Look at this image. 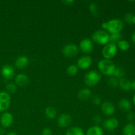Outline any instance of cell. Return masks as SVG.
Segmentation results:
<instances>
[{"label": "cell", "mask_w": 135, "mask_h": 135, "mask_svg": "<svg viewBox=\"0 0 135 135\" xmlns=\"http://www.w3.org/2000/svg\"><path fill=\"white\" fill-rule=\"evenodd\" d=\"M124 23L123 21L119 18H113L108 22H103L102 24V30L108 32L109 34H118L123 29Z\"/></svg>", "instance_id": "cell-1"}, {"label": "cell", "mask_w": 135, "mask_h": 135, "mask_svg": "<svg viewBox=\"0 0 135 135\" xmlns=\"http://www.w3.org/2000/svg\"><path fill=\"white\" fill-rule=\"evenodd\" d=\"M98 68L100 73L106 76H113L116 66L112 60L102 59L98 63Z\"/></svg>", "instance_id": "cell-2"}, {"label": "cell", "mask_w": 135, "mask_h": 135, "mask_svg": "<svg viewBox=\"0 0 135 135\" xmlns=\"http://www.w3.org/2000/svg\"><path fill=\"white\" fill-rule=\"evenodd\" d=\"M92 40L99 45L105 46L109 42V34L102 29L98 30L92 34Z\"/></svg>", "instance_id": "cell-3"}, {"label": "cell", "mask_w": 135, "mask_h": 135, "mask_svg": "<svg viewBox=\"0 0 135 135\" xmlns=\"http://www.w3.org/2000/svg\"><path fill=\"white\" fill-rule=\"evenodd\" d=\"M101 74L97 71L92 70L88 71L84 76V81L86 85L92 87L96 86L101 80Z\"/></svg>", "instance_id": "cell-4"}, {"label": "cell", "mask_w": 135, "mask_h": 135, "mask_svg": "<svg viewBox=\"0 0 135 135\" xmlns=\"http://www.w3.org/2000/svg\"><path fill=\"white\" fill-rule=\"evenodd\" d=\"M117 50H118V47H117L116 44L111 43V42L107 44L106 45L104 46L102 51V56L104 57V59L111 60L112 58H113L116 55Z\"/></svg>", "instance_id": "cell-5"}, {"label": "cell", "mask_w": 135, "mask_h": 135, "mask_svg": "<svg viewBox=\"0 0 135 135\" xmlns=\"http://www.w3.org/2000/svg\"><path fill=\"white\" fill-rule=\"evenodd\" d=\"M11 103V97L5 91L0 92V112H4L9 108Z\"/></svg>", "instance_id": "cell-6"}, {"label": "cell", "mask_w": 135, "mask_h": 135, "mask_svg": "<svg viewBox=\"0 0 135 135\" xmlns=\"http://www.w3.org/2000/svg\"><path fill=\"white\" fill-rule=\"evenodd\" d=\"M79 53V47L74 44H68L63 48V54L66 57L71 58L76 56Z\"/></svg>", "instance_id": "cell-7"}, {"label": "cell", "mask_w": 135, "mask_h": 135, "mask_svg": "<svg viewBox=\"0 0 135 135\" xmlns=\"http://www.w3.org/2000/svg\"><path fill=\"white\" fill-rule=\"evenodd\" d=\"M79 48L82 52L84 54H90L94 50L93 42L89 38H84L80 42Z\"/></svg>", "instance_id": "cell-8"}, {"label": "cell", "mask_w": 135, "mask_h": 135, "mask_svg": "<svg viewBox=\"0 0 135 135\" xmlns=\"http://www.w3.org/2000/svg\"><path fill=\"white\" fill-rule=\"evenodd\" d=\"M92 57L89 55H84L79 58L76 61V66L78 68L82 70H86L89 68L92 64Z\"/></svg>", "instance_id": "cell-9"}, {"label": "cell", "mask_w": 135, "mask_h": 135, "mask_svg": "<svg viewBox=\"0 0 135 135\" xmlns=\"http://www.w3.org/2000/svg\"><path fill=\"white\" fill-rule=\"evenodd\" d=\"M14 117L10 112H5L1 114L0 117V123L4 128L10 127L13 123Z\"/></svg>", "instance_id": "cell-10"}, {"label": "cell", "mask_w": 135, "mask_h": 135, "mask_svg": "<svg viewBox=\"0 0 135 135\" xmlns=\"http://www.w3.org/2000/svg\"><path fill=\"white\" fill-rule=\"evenodd\" d=\"M1 73L3 77L6 80H11L15 76V70L10 65H5L1 67Z\"/></svg>", "instance_id": "cell-11"}, {"label": "cell", "mask_w": 135, "mask_h": 135, "mask_svg": "<svg viewBox=\"0 0 135 135\" xmlns=\"http://www.w3.org/2000/svg\"><path fill=\"white\" fill-rule=\"evenodd\" d=\"M101 110L104 115L110 116L115 113V108L113 103L109 101H105L101 104Z\"/></svg>", "instance_id": "cell-12"}, {"label": "cell", "mask_w": 135, "mask_h": 135, "mask_svg": "<svg viewBox=\"0 0 135 135\" xmlns=\"http://www.w3.org/2000/svg\"><path fill=\"white\" fill-rule=\"evenodd\" d=\"M119 126L118 120L114 117L107 119L103 123V127L104 129L108 131H112L117 129Z\"/></svg>", "instance_id": "cell-13"}, {"label": "cell", "mask_w": 135, "mask_h": 135, "mask_svg": "<svg viewBox=\"0 0 135 135\" xmlns=\"http://www.w3.org/2000/svg\"><path fill=\"white\" fill-rule=\"evenodd\" d=\"M72 123V117L67 113L61 114L57 119V125L60 127L65 128L69 127Z\"/></svg>", "instance_id": "cell-14"}, {"label": "cell", "mask_w": 135, "mask_h": 135, "mask_svg": "<svg viewBox=\"0 0 135 135\" xmlns=\"http://www.w3.org/2000/svg\"><path fill=\"white\" fill-rule=\"evenodd\" d=\"M29 83V78L26 75L20 73L16 75L15 78V84L20 87H23L27 85Z\"/></svg>", "instance_id": "cell-15"}, {"label": "cell", "mask_w": 135, "mask_h": 135, "mask_svg": "<svg viewBox=\"0 0 135 135\" xmlns=\"http://www.w3.org/2000/svg\"><path fill=\"white\" fill-rule=\"evenodd\" d=\"M28 57L27 56H25V55H21V56L18 57L16 59L15 62V67L19 69H23L28 65Z\"/></svg>", "instance_id": "cell-16"}, {"label": "cell", "mask_w": 135, "mask_h": 135, "mask_svg": "<svg viewBox=\"0 0 135 135\" xmlns=\"http://www.w3.org/2000/svg\"><path fill=\"white\" fill-rule=\"evenodd\" d=\"M92 92L88 88H84L80 90L78 93V98L81 101H86L90 98Z\"/></svg>", "instance_id": "cell-17"}, {"label": "cell", "mask_w": 135, "mask_h": 135, "mask_svg": "<svg viewBox=\"0 0 135 135\" xmlns=\"http://www.w3.org/2000/svg\"><path fill=\"white\" fill-rule=\"evenodd\" d=\"M104 131L98 125L92 126L87 130L86 135H104Z\"/></svg>", "instance_id": "cell-18"}, {"label": "cell", "mask_w": 135, "mask_h": 135, "mask_svg": "<svg viewBox=\"0 0 135 135\" xmlns=\"http://www.w3.org/2000/svg\"><path fill=\"white\" fill-rule=\"evenodd\" d=\"M123 135H135V123H129L123 129Z\"/></svg>", "instance_id": "cell-19"}, {"label": "cell", "mask_w": 135, "mask_h": 135, "mask_svg": "<svg viewBox=\"0 0 135 135\" xmlns=\"http://www.w3.org/2000/svg\"><path fill=\"white\" fill-rule=\"evenodd\" d=\"M119 107L124 112H129L132 108L131 102L127 99H121L119 102Z\"/></svg>", "instance_id": "cell-20"}, {"label": "cell", "mask_w": 135, "mask_h": 135, "mask_svg": "<svg viewBox=\"0 0 135 135\" xmlns=\"http://www.w3.org/2000/svg\"><path fill=\"white\" fill-rule=\"evenodd\" d=\"M66 135H85L83 129L79 127H70L66 132Z\"/></svg>", "instance_id": "cell-21"}, {"label": "cell", "mask_w": 135, "mask_h": 135, "mask_svg": "<svg viewBox=\"0 0 135 135\" xmlns=\"http://www.w3.org/2000/svg\"><path fill=\"white\" fill-rule=\"evenodd\" d=\"M119 86L123 90L129 91L131 90V81L125 78H123L119 80Z\"/></svg>", "instance_id": "cell-22"}, {"label": "cell", "mask_w": 135, "mask_h": 135, "mask_svg": "<svg viewBox=\"0 0 135 135\" xmlns=\"http://www.w3.org/2000/svg\"><path fill=\"white\" fill-rule=\"evenodd\" d=\"M57 110L54 108V107L49 106L45 110V115H46V117L50 119H53L55 118L57 116Z\"/></svg>", "instance_id": "cell-23"}, {"label": "cell", "mask_w": 135, "mask_h": 135, "mask_svg": "<svg viewBox=\"0 0 135 135\" xmlns=\"http://www.w3.org/2000/svg\"><path fill=\"white\" fill-rule=\"evenodd\" d=\"M125 75V72L123 68L121 67H116L114 73L113 74V76H114L115 78L117 79L118 80H120V79L124 78Z\"/></svg>", "instance_id": "cell-24"}, {"label": "cell", "mask_w": 135, "mask_h": 135, "mask_svg": "<svg viewBox=\"0 0 135 135\" xmlns=\"http://www.w3.org/2000/svg\"><path fill=\"white\" fill-rule=\"evenodd\" d=\"M116 44H117V47L122 51H127L130 48V44L127 40H121Z\"/></svg>", "instance_id": "cell-25"}, {"label": "cell", "mask_w": 135, "mask_h": 135, "mask_svg": "<svg viewBox=\"0 0 135 135\" xmlns=\"http://www.w3.org/2000/svg\"><path fill=\"white\" fill-rule=\"evenodd\" d=\"M79 72V68L76 65H71L67 68V73L69 76H75Z\"/></svg>", "instance_id": "cell-26"}, {"label": "cell", "mask_w": 135, "mask_h": 135, "mask_svg": "<svg viewBox=\"0 0 135 135\" xmlns=\"http://www.w3.org/2000/svg\"><path fill=\"white\" fill-rule=\"evenodd\" d=\"M124 20L125 22L130 25L135 24V15L132 13H127L125 15Z\"/></svg>", "instance_id": "cell-27"}, {"label": "cell", "mask_w": 135, "mask_h": 135, "mask_svg": "<svg viewBox=\"0 0 135 135\" xmlns=\"http://www.w3.org/2000/svg\"><path fill=\"white\" fill-rule=\"evenodd\" d=\"M121 38H122V34L121 33L109 34V42L111 43H117L120 40H121Z\"/></svg>", "instance_id": "cell-28"}, {"label": "cell", "mask_w": 135, "mask_h": 135, "mask_svg": "<svg viewBox=\"0 0 135 135\" xmlns=\"http://www.w3.org/2000/svg\"><path fill=\"white\" fill-rule=\"evenodd\" d=\"M6 92L9 94L15 93L17 91V85L13 83H9L6 85Z\"/></svg>", "instance_id": "cell-29"}, {"label": "cell", "mask_w": 135, "mask_h": 135, "mask_svg": "<svg viewBox=\"0 0 135 135\" xmlns=\"http://www.w3.org/2000/svg\"><path fill=\"white\" fill-rule=\"evenodd\" d=\"M89 9L94 16H97L99 14V8L96 3H91L89 5Z\"/></svg>", "instance_id": "cell-30"}, {"label": "cell", "mask_w": 135, "mask_h": 135, "mask_svg": "<svg viewBox=\"0 0 135 135\" xmlns=\"http://www.w3.org/2000/svg\"><path fill=\"white\" fill-rule=\"evenodd\" d=\"M108 83L111 87L112 88H116L119 86V80L114 76H112V77L109 78L108 80Z\"/></svg>", "instance_id": "cell-31"}, {"label": "cell", "mask_w": 135, "mask_h": 135, "mask_svg": "<svg viewBox=\"0 0 135 135\" xmlns=\"http://www.w3.org/2000/svg\"><path fill=\"white\" fill-rule=\"evenodd\" d=\"M92 102L94 105H99L100 104H102V100L99 96H94L92 99Z\"/></svg>", "instance_id": "cell-32"}, {"label": "cell", "mask_w": 135, "mask_h": 135, "mask_svg": "<svg viewBox=\"0 0 135 135\" xmlns=\"http://www.w3.org/2000/svg\"><path fill=\"white\" fill-rule=\"evenodd\" d=\"M127 119L128 121H130V123H133L135 120V113L134 112H129L127 115Z\"/></svg>", "instance_id": "cell-33"}, {"label": "cell", "mask_w": 135, "mask_h": 135, "mask_svg": "<svg viewBox=\"0 0 135 135\" xmlns=\"http://www.w3.org/2000/svg\"><path fill=\"white\" fill-rule=\"evenodd\" d=\"M42 135H53V132L49 128H45L42 130V133H41Z\"/></svg>", "instance_id": "cell-34"}, {"label": "cell", "mask_w": 135, "mask_h": 135, "mask_svg": "<svg viewBox=\"0 0 135 135\" xmlns=\"http://www.w3.org/2000/svg\"><path fill=\"white\" fill-rule=\"evenodd\" d=\"M102 121V117L100 115H96L94 117H93V122H94L96 124V125L100 123Z\"/></svg>", "instance_id": "cell-35"}, {"label": "cell", "mask_w": 135, "mask_h": 135, "mask_svg": "<svg viewBox=\"0 0 135 135\" xmlns=\"http://www.w3.org/2000/svg\"><path fill=\"white\" fill-rule=\"evenodd\" d=\"M63 3H65V5H71V4L73 3L74 1H73V0H65V1H63Z\"/></svg>", "instance_id": "cell-36"}, {"label": "cell", "mask_w": 135, "mask_h": 135, "mask_svg": "<svg viewBox=\"0 0 135 135\" xmlns=\"http://www.w3.org/2000/svg\"><path fill=\"white\" fill-rule=\"evenodd\" d=\"M131 90H135V80L131 81Z\"/></svg>", "instance_id": "cell-37"}, {"label": "cell", "mask_w": 135, "mask_h": 135, "mask_svg": "<svg viewBox=\"0 0 135 135\" xmlns=\"http://www.w3.org/2000/svg\"><path fill=\"white\" fill-rule=\"evenodd\" d=\"M131 40L133 43L135 44V31L133 32V34H131Z\"/></svg>", "instance_id": "cell-38"}, {"label": "cell", "mask_w": 135, "mask_h": 135, "mask_svg": "<svg viewBox=\"0 0 135 135\" xmlns=\"http://www.w3.org/2000/svg\"><path fill=\"white\" fill-rule=\"evenodd\" d=\"M6 135H18V134H17V133H16V132L11 131V132H9V133H8Z\"/></svg>", "instance_id": "cell-39"}, {"label": "cell", "mask_w": 135, "mask_h": 135, "mask_svg": "<svg viewBox=\"0 0 135 135\" xmlns=\"http://www.w3.org/2000/svg\"><path fill=\"white\" fill-rule=\"evenodd\" d=\"M4 133H5V131L3 129H0V135H3Z\"/></svg>", "instance_id": "cell-40"}, {"label": "cell", "mask_w": 135, "mask_h": 135, "mask_svg": "<svg viewBox=\"0 0 135 135\" xmlns=\"http://www.w3.org/2000/svg\"><path fill=\"white\" fill-rule=\"evenodd\" d=\"M133 104L135 105V94L134 95V96H133Z\"/></svg>", "instance_id": "cell-41"}]
</instances>
